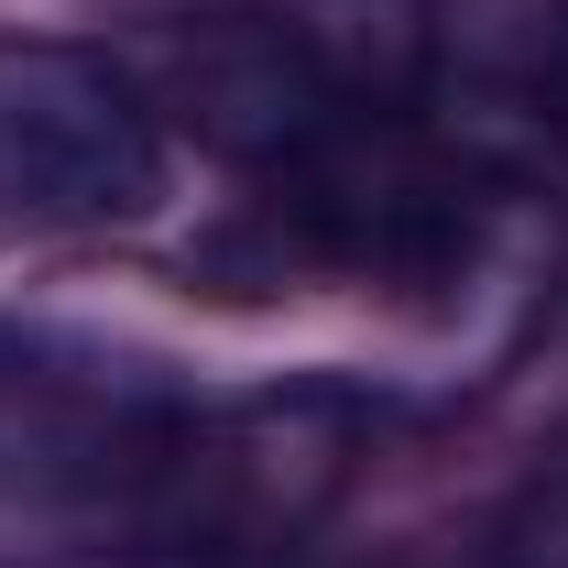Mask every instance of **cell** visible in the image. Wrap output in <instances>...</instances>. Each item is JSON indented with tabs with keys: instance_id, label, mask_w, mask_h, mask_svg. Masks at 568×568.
Wrapping results in <instances>:
<instances>
[{
	"instance_id": "cell-2",
	"label": "cell",
	"mask_w": 568,
	"mask_h": 568,
	"mask_svg": "<svg viewBox=\"0 0 568 568\" xmlns=\"http://www.w3.org/2000/svg\"><path fill=\"white\" fill-rule=\"evenodd\" d=\"M547 99H558V121H568V22H558V55H547Z\"/></svg>"
},
{
	"instance_id": "cell-1",
	"label": "cell",
	"mask_w": 568,
	"mask_h": 568,
	"mask_svg": "<svg viewBox=\"0 0 568 568\" xmlns=\"http://www.w3.org/2000/svg\"><path fill=\"white\" fill-rule=\"evenodd\" d=\"M164 110L132 67L55 33H0V241H67L153 209Z\"/></svg>"
}]
</instances>
